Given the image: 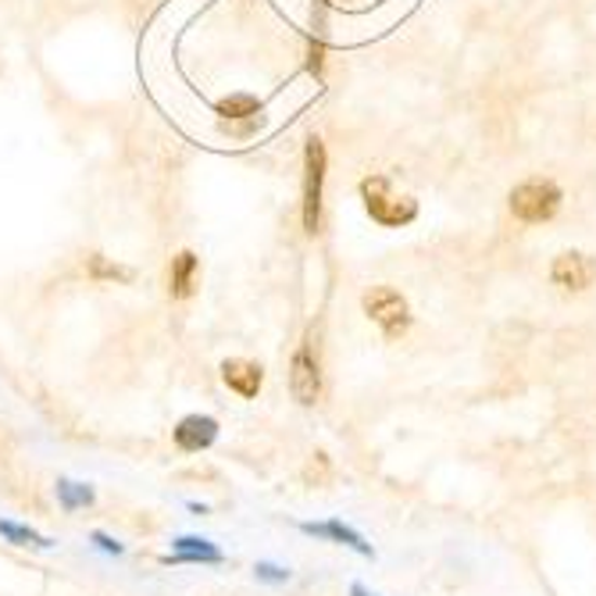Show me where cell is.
<instances>
[{
	"instance_id": "1",
	"label": "cell",
	"mask_w": 596,
	"mask_h": 596,
	"mask_svg": "<svg viewBox=\"0 0 596 596\" xmlns=\"http://www.w3.org/2000/svg\"><path fill=\"white\" fill-rule=\"evenodd\" d=\"M557 204H561V190L543 179L521 182V186L510 193V211H515L521 222H546V218L557 211Z\"/></svg>"
},
{
	"instance_id": "2",
	"label": "cell",
	"mask_w": 596,
	"mask_h": 596,
	"mask_svg": "<svg viewBox=\"0 0 596 596\" xmlns=\"http://www.w3.org/2000/svg\"><path fill=\"white\" fill-rule=\"evenodd\" d=\"M364 204H368V211H372L375 222H383V225H404V222H411V218L418 215L415 200L393 197V193H389V182L379 179V176L364 182Z\"/></svg>"
},
{
	"instance_id": "3",
	"label": "cell",
	"mask_w": 596,
	"mask_h": 596,
	"mask_svg": "<svg viewBox=\"0 0 596 596\" xmlns=\"http://www.w3.org/2000/svg\"><path fill=\"white\" fill-rule=\"evenodd\" d=\"M364 311H368L372 322L383 325V333L389 339H397L400 333H407L411 325V314H407V300L397 294V289L379 286L372 294H364Z\"/></svg>"
},
{
	"instance_id": "4",
	"label": "cell",
	"mask_w": 596,
	"mask_h": 596,
	"mask_svg": "<svg viewBox=\"0 0 596 596\" xmlns=\"http://www.w3.org/2000/svg\"><path fill=\"white\" fill-rule=\"evenodd\" d=\"M322 179H325V147L322 140H308V179H303V225H308V233L319 229Z\"/></svg>"
},
{
	"instance_id": "5",
	"label": "cell",
	"mask_w": 596,
	"mask_h": 596,
	"mask_svg": "<svg viewBox=\"0 0 596 596\" xmlns=\"http://www.w3.org/2000/svg\"><path fill=\"white\" fill-rule=\"evenodd\" d=\"M289 389H294L297 404L303 407H311L322 393V372H319V358L311 354V344H303L294 354V364H289Z\"/></svg>"
},
{
	"instance_id": "6",
	"label": "cell",
	"mask_w": 596,
	"mask_h": 596,
	"mask_svg": "<svg viewBox=\"0 0 596 596\" xmlns=\"http://www.w3.org/2000/svg\"><path fill=\"white\" fill-rule=\"evenodd\" d=\"M172 440L182 454H200V450L215 446L218 440V422L211 415H186L176 429H172Z\"/></svg>"
},
{
	"instance_id": "7",
	"label": "cell",
	"mask_w": 596,
	"mask_h": 596,
	"mask_svg": "<svg viewBox=\"0 0 596 596\" xmlns=\"http://www.w3.org/2000/svg\"><path fill=\"white\" fill-rule=\"evenodd\" d=\"M225 554L204 536H179L172 540V554L161 557V565H222Z\"/></svg>"
},
{
	"instance_id": "8",
	"label": "cell",
	"mask_w": 596,
	"mask_h": 596,
	"mask_svg": "<svg viewBox=\"0 0 596 596\" xmlns=\"http://www.w3.org/2000/svg\"><path fill=\"white\" fill-rule=\"evenodd\" d=\"M300 532H303V536H314V540H328V543L350 546V550H358L361 557H372V546L364 543L361 532L344 526V521H300Z\"/></svg>"
},
{
	"instance_id": "9",
	"label": "cell",
	"mask_w": 596,
	"mask_h": 596,
	"mask_svg": "<svg viewBox=\"0 0 596 596\" xmlns=\"http://www.w3.org/2000/svg\"><path fill=\"white\" fill-rule=\"evenodd\" d=\"M222 383L233 389V393H239L243 400H254L261 393V383H264V372L261 364L254 361H243V358H233L222 364Z\"/></svg>"
},
{
	"instance_id": "10",
	"label": "cell",
	"mask_w": 596,
	"mask_h": 596,
	"mask_svg": "<svg viewBox=\"0 0 596 596\" xmlns=\"http://www.w3.org/2000/svg\"><path fill=\"white\" fill-rule=\"evenodd\" d=\"M596 278V264L586 258V254H561L554 261V283L565 289H586Z\"/></svg>"
},
{
	"instance_id": "11",
	"label": "cell",
	"mask_w": 596,
	"mask_h": 596,
	"mask_svg": "<svg viewBox=\"0 0 596 596\" xmlns=\"http://www.w3.org/2000/svg\"><path fill=\"white\" fill-rule=\"evenodd\" d=\"M197 286V258L190 250H182L179 258L172 261V275H168V294L176 300H186Z\"/></svg>"
},
{
	"instance_id": "12",
	"label": "cell",
	"mask_w": 596,
	"mask_h": 596,
	"mask_svg": "<svg viewBox=\"0 0 596 596\" xmlns=\"http://www.w3.org/2000/svg\"><path fill=\"white\" fill-rule=\"evenodd\" d=\"M54 493H57L61 510H82V507H93V501H96L93 485L90 482H76V479H57Z\"/></svg>"
},
{
	"instance_id": "13",
	"label": "cell",
	"mask_w": 596,
	"mask_h": 596,
	"mask_svg": "<svg viewBox=\"0 0 596 596\" xmlns=\"http://www.w3.org/2000/svg\"><path fill=\"white\" fill-rule=\"evenodd\" d=\"M0 536H4L11 546H36V550H47V546H54L51 540L43 536V532H36L29 526H18V521H8V518H0Z\"/></svg>"
},
{
	"instance_id": "14",
	"label": "cell",
	"mask_w": 596,
	"mask_h": 596,
	"mask_svg": "<svg viewBox=\"0 0 596 596\" xmlns=\"http://www.w3.org/2000/svg\"><path fill=\"white\" fill-rule=\"evenodd\" d=\"M90 275L93 278H112V283H115V278H118V283H129V278H132L129 269H121V264H107L104 258H93L90 261Z\"/></svg>"
},
{
	"instance_id": "15",
	"label": "cell",
	"mask_w": 596,
	"mask_h": 596,
	"mask_svg": "<svg viewBox=\"0 0 596 596\" xmlns=\"http://www.w3.org/2000/svg\"><path fill=\"white\" fill-rule=\"evenodd\" d=\"M254 575H258V582H272V586H283V582H289V568L272 565V561H258V565H254Z\"/></svg>"
},
{
	"instance_id": "16",
	"label": "cell",
	"mask_w": 596,
	"mask_h": 596,
	"mask_svg": "<svg viewBox=\"0 0 596 596\" xmlns=\"http://www.w3.org/2000/svg\"><path fill=\"white\" fill-rule=\"evenodd\" d=\"M222 115H229V118H250V115H258V101H254V96H233V101L222 104Z\"/></svg>"
},
{
	"instance_id": "17",
	"label": "cell",
	"mask_w": 596,
	"mask_h": 596,
	"mask_svg": "<svg viewBox=\"0 0 596 596\" xmlns=\"http://www.w3.org/2000/svg\"><path fill=\"white\" fill-rule=\"evenodd\" d=\"M328 476H333V468H328V457H325V454H314V457H311V465L303 468V479L314 482V485L328 482Z\"/></svg>"
},
{
	"instance_id": "18",
	"label": "cell",
	"mask_w": 596,
	"mask_h": 596,
	"mask_svg": "<svg viewBox=\"0 0 596 596\" xmlns=\"http://www.w3.org/2000/svg\"><path fill=\"white\" fill-rule=\"evenodd\" d=\"M90 540H93L96 546H101L104 554H112V557H121V554H126V546H121L118 540H112V536H107V532H101V529H96Z\"/></svg>"
},
{
	"instance_id": "19",
	"label": "cell",
	"mask_w": 596,
	"mask_h": 596,
	"mask_svg": "<svg viewBox=\"0 0 596 596\" xmlns=\"http://www.w3.org/2000/svg\"><path fill=\"white\" fill-rule=\"evenodd\" d=\"M350 596H375V593H368L361 586V582H354V586H350Z\"/></svg>"
},
{
	"instance_id": "20",
	"label": "cell",
	"mask_w": 596,
	"mask_h": 596,
	"mask_svg": "<svg viewBox=\"0 0 596 596\" xmlns=\"http://www.w3.org/2000/svg\"><path fill=\"white\" fill-rule=\"evenodd\" d=\"M190 510H193V515H208V507L197 504V501H190Z\"/></svg>"
}]
</instances>
